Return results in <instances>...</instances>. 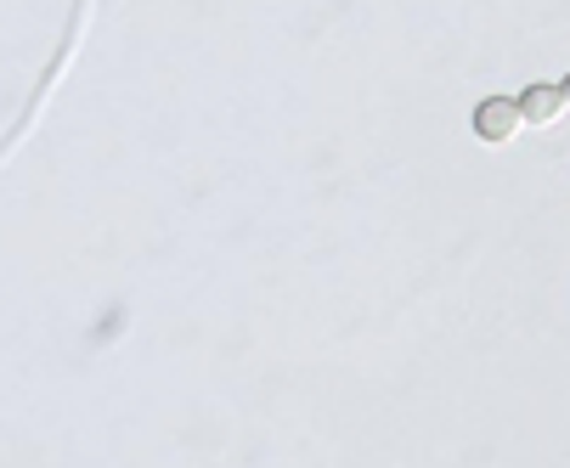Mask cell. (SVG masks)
Returning a JSON list of instances; mask_svg holds the SVG:
<instances>
[{
  "label": "cell",
  "mask_w": 570,
  "mask_h": 468,
  "mask_svg": "<svg viewBox=\"0 0 570 468\" xmlns=\"http://www.w3.org/2000/svg\"><path fill=\"white\" fill-rule=\"evenodd\" d=\"M520 130H525V119H520V102H514V97H485V102L474 108V136H480V141L509 147Z\"/></svg>",
  "instance_id": "cell-1"
},
{
  "label": "cell",
  "mask_w": 570,
  "mask_h": 468,
  "mask_svg": "<svg viewBox=\"0 0 570 468\" xmlns=\"http://www.w3.org/2000/svg\"><path fill=\"white\" fill-rule=\"evenodd\" d=\"M514 102H520V119L537 125V130H548V125L564 119V97H559V86H525Z\"/></svg>",
  "instance_id": "cell-2"
},
{
  "label": "cell",
  "mask_w": 570,
  "mask_h": 468,
  "mask_svg": "<svg viewBox=\"0 0 570 468\" xmlns=\"http://www.w3.org/2000/svg\"><path fill=\"white\" fill-rule=\"evenodd\" d=\"M559 97H564V113H570V73H564V80H559Z\"/></svg>",
  "instance_id": "cell-3"
}]
</instances>
